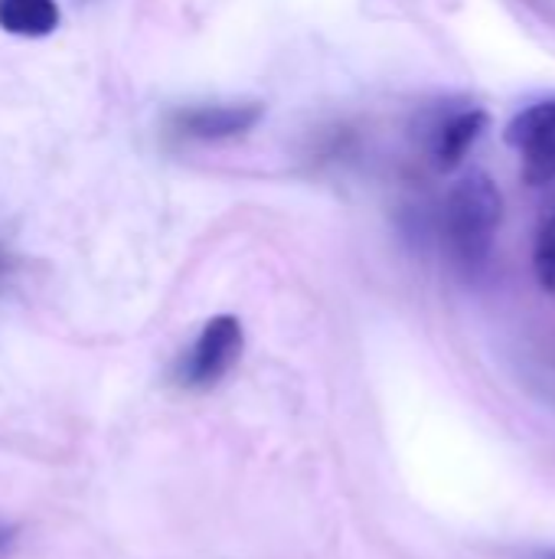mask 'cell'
Segmentation results:
<instances>
[{
	"label": "cell",
	"instance_id": "3957f363",
	"mask_svg": "<svg viewBox=\"0 0 555 559\" xmlns=\"http://www.w3.org/2000/svg\"><path fill=\"white\" fill-rule=\"evenodd\" d=\"M504 141L520 154L523 180L533 187L555 183V95L527 105L504 131Z\"/></svg>",
	"mask_w": 555,
	"mask_h": 559
},
{
	"label": "cell",
	"instance_id": "9c48e42d",
	"mask_svg": "<svg viewBox=\"0 0 555 559\" xmlns=\"http://www.w3.org/2000/svg\"><path fill=\"white\" fill-rule=\"evenodd\" d=\"M3 269H7V259H3V252H0V275H3Z\"/></svg>",
	"mask_w": 555,
	"mask_h": 559
},
{
	"label": "cell",
	"instance_id": "30bf717a",
	"mask_svg": "<svg viewBox=\"0 0 555 559\" xmlns=\"http://www.w3.org/2000/svg\"><path fill=\"white\" fill-rule=\"evenodd\" d=\"M540 559H555V554H543V557Z\"/></svg>",
	"mask_w": 555,
	"mask_h": 559
},
{
	"label": "cell",
	"instance_id": "5b68a950",
	"mask_svg": "<svg viewBox=\"0 0 555 559\" xmlns=\"http://www.w3.org/2000/svg\"><path fill=\"white\" fill-rule=\"evenodd\" d=\"M487 128V111L484 108H458L442 115L429 128V157L438 170H455L474 147V141Z\"/></svg>",
	"mask_w": 555,
	"mask_h": 559
},
{
	"label": "cell",
	"instance_id": "ba28073f",
	"mask_svg": "<svg viewBox=\"0 0 555 559\" xmlns=\"http://www.w3.org/2000/svg\"><path fill=\"white\" fill-rule=\"evenodd\" d=\"M10 540H13V537H10V531H7V527H0V554L10 547Z\"/></svg>",
	"mask_w": 555,
	"mask_h": 559
},
{
	"label": "cell",
	"instance_id": "277c9868",
	"mask_svg": "<svg viewBox=\"0 0 555 559\" xmlns=\"http://www.w3.org/2000/svg\"><path fill=\"white\" fill-rule=\"evenodd\" d=\"M265 108L258 102L236 105H190L170 115V131L190 141H226L252 131L262 121Z\"/></svg>",
	"mask_w": 555,
	"mask_h": 559
},
{
	"label": "cell",
	"instance_id": "7a4b0ae2",
	"mask_svg": "<svg viewBox=\"0 0 555 559\" xmlns=\"http://www.w3.org/2000/svg\"><path fill=\"white\" fill-rule=\"evenodd\" d=\"M245 347L242 321L232 314H216L203 324L196 341L173 364V383L190 393H206L219 386L239 364Z\"/></svg>",
	"mask_w": 555,
	"mask_h": 559
},
{
	"label": "cell",
	"instance_id": "6da1fadb",
	"mask_svg": "<svg viewBox=\"0 0 555 559\" xmlns=\"http://www.w3.org/2000/svg\"><path fill=\"white\" fill-rule=\"evenodd\" d=\"M500 223L504 197L487 174L471 170L448 190L442 206V242L458 272L478 275L487 265Z\"/></svg>",
	"mask_w": 555,
	"mask_h": 559
},
{
	"label": "cell",
	"instance_id": "52a82bcc",
	"mask_svg": "<svg viewBox=\"0 0 555 559\" xmlns=\"http://www.w3.org/2000/svg\"><path fill=\"white\" fill-rule=\"evenodd\" d=\"M533 275L543 292L555 295V210L540 223L533 239Z\"/></svg>",
	"mask_w": 555,
	"mask_h": 559
},
{
	"label": "cell",
	"instance_id": "8992f818",
	"mask_svg": "<svg viewBox=\"0 0 555 559\" xmlns=\"http://www.w3.org/2000/svg\"><path fill=\"white\" fill-rule=\"evenodd\" d=\"M59 26L56 0H0V29L13 36H49Z\"/></svg>",
	"mask_w": 555,
	"mask_h": 559
}]
</instances>
